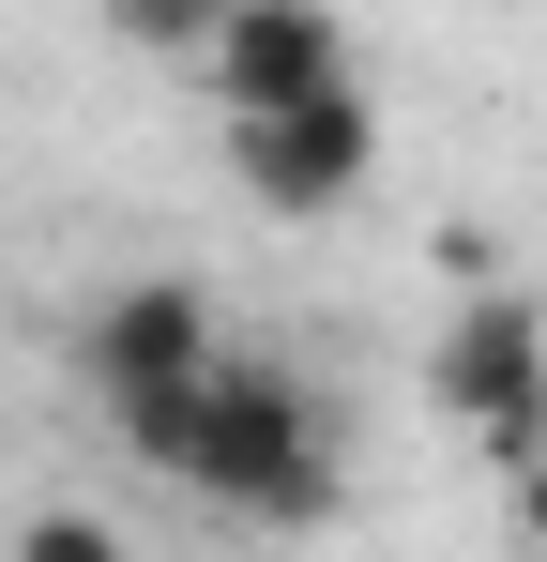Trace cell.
<instances>
[{
  "mask_svg": "<svg viewBox=\"0 0 547 562\" xmlns=\"http://www.w3.org/2000/svg\"><path fill=\"white\" fill-rule=\"evenodd\" d=\"M426 259H442L456 289H502V244H487V228H471V213H456V228H442V244H426Z\"/></svg>",
  "mask_w": 547,
  "mask_h": 562,
  "instance_id": "52a82bcc",
  "label": "cell"
},
{
  "mask_svg": "<svg viewBox=\"0 0 547 562\" xmlns=\"http://www.w3.org/2000/svg\"><path fill=\"white\" fill-rule=\"evenodd\" d=\"M0 562H122V532L77 517V502H46V517H15V548H0Z\"/></svg>",
  "mask_w": 547,
  "mask_h": 562,
  "instance_id": "8992f818",
  "label": "cell"
},
{
  "mask_svg": "<svg viewBox=\"0 0 547 562\" xmlns=\"http://www.w3.org/2000/svg\"><path fill=\"white\" fill-rule=\"evenodd\" d=\"M122 457H153L168 486H198V502H213V517H244V532H320V517H335V486H350L335 395H320V380H289L274 350H228V366L198 380L182 411H153Z\"/></svg>",
  "mask_w": 547,
  "mask_h": 562,
  "instance_id": "6da1fadb",
  "label": "cell"
},
{
  "mask_svg": "<svg viewBox=\"0 0 547 562\" xmlns=\"http://www.w3.org/2000/svg\"><path fill=\"white\" fill-rule=\"evenodd\" d=\"M502 532L547 562V457H533V471H502Z\"/></svg>",
  "mask_w": 547,
  "mask_h": 562,
  "instance_id": "ba28073f",
  "label": "cell"
},
{
  "mask_svg": "<svg viewBox=\"0 0 547 562\" xmlns=\"http://www.w3.org/2000/svg\"><path fill=\"white\" fill-rule=\"evenodd\" d=\"M350 31L320 15V0H228L213 15V61H198V92H213V122H289V106L350 92Z\"/></svg>",
  "mask_w": 547,
  "mask_h": 562,
  "instance_id": "277c9868",
  "label": "cell"
},
{
  "mask_svg": "<svg viewBox=\"0 0 547 562\" xmlns=\"http://www.w3.org/2000/svg\"><path fill=\"white\" fill-rule=\"evenodd\" d=\"M213 366H228V335H213V289L198 274H122L77 319V380H91V411H107L122 441H137L153 411H182Z\"/></svg>",
  "mask_w": 547,
  "mask_h": 562,
  "instance_id": "7a4b0ae2",
  "label": "cell"
},
{
  "mask_svg": "<svg viewBox=\"0 0 547 562\" xmlns=\"http://www.w3.org/2000/svg\"><path fill=\"white\" fill-rule=\"evenodd\" d=\"M365 168H380V106H365V77L350 92H320V106H289V122H228V183L259 198V213H350L365 198Z\"/></svg>",
  "mask_w": 547,
  "mask_h": 562,
  "instance_id": "5b68a950",
  "label": "cell"
},
{
  "mask_svg": "<svg viewBox=\"0 0 547 562\" xmlns=\"http://www.w3.org/2000/svg\"><path fill=\"white\" fill-rule=\"evenodd\" d=\"M426 395L471 426L487 471H533L547 457V304L533 289H471L442 319V350H426Z\"/></svg>",
  "mask_w": 547,
  "mask_h": 562,
  "instance_id": "3957f363",
  "label": "cell"
}]
</instances>
